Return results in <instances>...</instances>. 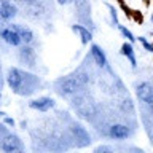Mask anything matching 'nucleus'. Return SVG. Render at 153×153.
Returning a JSON list of instances; mask_svg holds the SVG:
<instances>
[{"label":"nucleus","instance_id":"nucleus-7","mask_svg":"<svg viewBox=\"0 0 153 153\" xmlns=\"http://www.w3.org/2000/svg\"><path fill=\"white\" fill-rule=\"evenodd\" d=\"M91 56L99 67H107V56L99 45H91Z\"/></svg>","mask_w":153,"mask_h":153},{"label":"nucleus","instance_id":"nucleus-2","mask_svg":"<svg viewBox=\"0 0 153 153\" xmlns=\"http://www.w3.org/2000/svg\"><path fill=\"white\" fill-rule=\"evenodd\" d=\"M136 93H137V97L142 100V102H145L147 105H153V88L150 83H147V81H143V83L137 85L136 88Z\"/></svg>","mask_w":153,"mask_h":153},{"label":"nucleus","instance_id":"nucleus-4","mask_svg":"<svg viewBox=\"0 0 153 153\" xmlns=\"http://www.w3.org/2000/svg\"><path fill=\"white\" fill-rule=\"evenodd\" d=\"M0 37L3 38L5 42L8 43V45H11V46H19L21 45V37H19V33L14 30V29H3L2 32H0Z\"/></svg>","mask_w":153,"mask_h":153},{"label":"nucleus","instance_id":"nucleus-12","mask_svg":"<svg viewBox=\"0 0 153 153\" xmlns=\"http://www.w3.org/2000/svg\"><path fill=\"white\" fill-rule=\"evenodd\" d=\"M11 29H14V30L19 33V37H21V40L24 43H30L33 40V33H32L30 29H27V27H24V26H18V24H13Z\"/></svg>","mask_w":153,"mask_h":153},{"label":"nucleus","instance_id":"nucleus-19","mask_svg":"<svg viewBox=\"0 0 153 153\" xmlns=\"http://www.w3.org/2000/svg\"><path fill=\"white\" fill-rule=\"evenodd\" d=\"M5 123H7V124H11V126H13V124H14V121H13V118H5Z\"/></svg>","mask_w":153,"mask_h":153},{"label":"nucleus","instance_id":"nucleus-17","mask_svg":"<svg viewBox=\"0 0 153 153\" xmlns=\"http://www.w3.org/2000/svg\"><path fill=\"white\" fill-rule=\"evenodd\" d=\"M96 153H113V152L110 150L108 147H105V145H104V147H99L97 150H96Z\"/></svg>","mask_w":153,"mask_h":153},{"label":"nucleus","instance_id":"nucleus-3","mask_svg":"<svg viewBox=\"0 0 153 153\" xmlns=\"http://www.w3.org/2000/svg\"><path fill=\"white\" fill-rule=\"evenodd\" d=\"M7 81H8L10 88L14 89V91H18V89L22 86V81H24V75H22V72L19 70V69H16V67H11V69L8 70Z\"/></svg>","mask_w":153,"mask_h":153},{"label":"nucleus","instance_id":"nucleus-16","mask_svg":"<svg viewBox=\"0 0 153 153\" xmlns=\"http://www.w3.org/2000/svg\"><path fill=\"white\" fill-rule=\"evenodd\" d=\"M139 42L142 43V45H143V48H145L147 51L153 53V45H152V43H148V42H147V38H145V37H139Z\"/></svg>","mask_w":153,"mask_h":153},{"label":"nucleus","instance_id":"nucleus-6","mask_svg":"<svg viewBox=\"0 0 153 153\" xmlns=\"http://www.w3.org/2000/svg\"><path fill=\"white\" fill-rule=\"evenodd\" d=\"M29 105L35 110H40V112H46V110H50L51 107H54V100L50 99V97H38V99L30 100Z\"/></svg>","mask_w":153,"mask_h":153},{"label":"nucleus","instance_id":"nucleus-18","mask_svg":"<svg viewBox=\"0 0 153 153\" xmlns=\"http://www.w3.org/2000/svg\"><path fill=\"white\" fill-rule=\"evenodd\" d=\"M74 2H76V0H57V3H59V5H70Z\"/></svg>","mask_w":153,"mask_h":153},{"label":"nucleus","instance_id":"nucleus-10","mask_svg":"<svg viewBox=\"0 0 153 153\" xmlns=\"http://www.w3.org/2000/svg\"><path fill=\"white\" fill-rule=\"evenodd\" d=\"M2 148L5 152H8V153H13V152H16L18 148H19V140H18V137H14V136H7L3 139V142H2Z\"/></svg>","mask_w":153,"mask_h":153},{"label":"nucleus","instance_id":"nucleus-15","mask_svg":"<svg viewBox=\"0 0 153 153\" xmlns=\"http://www.w3.org/2000/svg\"><path fill=\"white\" fill-rule=\"evenodd\" d=\"M107 7H108V10H110V14H112V21H113V24L118 27L120 24H118V14H117V10H115V7H112V5H108V3H107Z\"/></svg>","mask_w":153,"mask_h":153},{"label":"nucleus","instance_id":"nucleus-13","mask_svg":"<svg viewBox=\"0 0 153 153\" xmlns=\"http://www.w3.org/2000/svg\"><path fill=\"white\" fill-rule=\"evenodd\" d=\"M21 57L22 59H29V65L33 64V61H35V54H33V51L30 48H22L21 50Z\"/></svg>","mask_w":153,"mask_h":153},{"label":"nucleus","instance_id":"nucleus-11","mask_svg":"<svg viewBox=\"0 0 153 153\" xmlns=\"http://www.w3.org/2000/svg\"><path fill=\"white\" fill-rule=\"evenodd\" d=\"M121 54L123 56H126L129 62H131V65L136 69L137 67V61H136V54H134V46H132V43H123V46H121Z\"/></svg>","mask_w":153,"mask_h":153},{"label":"nucleus","instance_id":"nucleus-8","mask_svg":"<svg viewBox=\"0 0 153 153\" xmlns=\"http://www.w3.org/2000/svg\"><path fill=\"white\" fill-rule=\"evenodd\" d=\"M72 30H74L75 33H78V37L81 38V43H89L91 40H93V33L89 32V29H86L85 26H80V24H74L72 26Z\"/></svg>","mask_w":153,"mask_h":153},{"label":"nucleus","instance_id":"nucleus-1","mask_svg":"<svg viewBox=\"0 0 153 153\" xmlns=\"http://www.w3.org/2000/svg\"><path fill=\"white\" fill-rule=\"evenodd\" d=\"M86 78H80V76H76V78H65V80H61L59 83V93L61 94H74L76 93V89L80 88L81 83H85Z\"/></svg>","mask_w":153,"mask_h":153},{"label":"nucleus","instance_id":"nucleus-5","mask_svg":"<svg viewBox=\"0 0 153 153\" xmlns=\"http://www.w3.org/2000/svg\"><path fill=\"white\" fill-rule=\"evenodd\" d=\"M16 7L11 5L8 0H0V18L5 19V21H10L11 18L16 16Z\"/></svg>","mask_w":153,"mask_h":153},{"label":"nucleus","instance_id":"nucleus-14","mask_svg":"<svg viewBox=\"0 0 153 153\" xmlns=\"http://www.w3.org/2000/svg\"><path fill=\"white\" fill-rule=\"evenodd\" d=\"M118 29H120V32H121L123 35H124V37H126L128 40H129V43H134V42H136V37L132 35V32L129 30V29H126L124 26H118Z\"/></svg>","mask_w":153,"mask_h":153},{"label":"nucleus","instance_id":"nucleus-9","mask_svg":"<svg viewBox=\"0 0 153 153\" xmlns=\"http://www.w3.org/2000/svg\"><path fill=\"white\" fill-rule=\"evenodd\" d=\"M129 134L131 132H129L128 126H124V124H113L110 128V137L113 139H126Z\"/></svg>","mask_w":153,"mask_h":153},{"label":"nucleus","instance_id":"nucleus-22","mask_svg":"<svg viewBox=\"0 0 153 153\" xmlns=\"http://www.w3.org/2000/svg\"><path fill=\"white\" fill-rule=\"evenodd\" d=\"M0 99H2V94H0Z\"/></svg>","mask_w":153,"mask_h":153},{"label":"nucleus","instance_id":"nucleus-20","mask_svg":"<svg viewBox=\"0 0 153 153\" xmlns=\"http://www.w3.org/2000/svg\"><path fill=\"white\" fill-rule=\"evenodd\" d=\"M5 115H7V113H3V112H0V117H5Z\"/></svg>","mask_w":153,"mask_h":153},{"label":"nucleus","instance_id":"nucleus-21","mask_svg":"<svg viewBox=\"0 0 153 153\" xmlns=\"http://www.w3.org/2000/svg\"><path fill=\"white\" fill-rule=\"evenodd\" d=\"M152 21H153V14H152Z\"/></svg>","mask_w":153,"mask_h":153}]
</instances>
